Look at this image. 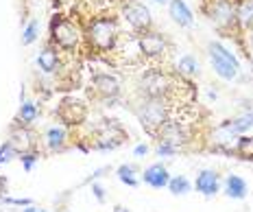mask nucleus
<instances>
[{
    "mask_svg": "<svg viewBox=\"0 0 253 212\" xmlns=\"http://www.w3.org/2000/svg\"><path fill=\"white\" fill-rule=\"evenodd\" d=\"M83 38H85V44L89 49L101 53V55H105V53H114L120 38H123L118 18L112 13L92 15V18L87 20L85 29H83Z\"/></svg>",
    "mask_w": 253,
    "mask_h": 212,
    "instance_id": "obj_1",
    "label": "nucleus"
},
{
    "mask_svg": "<svg viewBox=\"0 0 253 212\" xmlns=\"http://www.w3.org/2000/svg\"><path fill=\"white\" fill-rule=\"evenodd\" d=\"M157 142H170L172 147H177V149L181 151L183 147L192 142V134H190V129H188L186 123L170 118L164 125V129L160 131V136H157Z\"/></svg>",
    "mask_w": 253,
    "mask_h": 212,
    "instance_id": "obj_13",
    "label": "nucleus"
},
{
    "mask_svg": "<svg viewBox=\"0 0 253 212\" xmlns=\"http://www.w3.org/2000/svg\"><path fill=\"white\" fill-rule=\"evenodd\" d=\"M120 15L131 26L133 33H144V31L153 29V18H151L149 7L142 4L140 0H123L120 2Z\"/></svg>",
    "mask_w": 253,
    "mask_h": 212,
    "instance_id": "obj_9",
    "label": "nucleus"
},
{
    "mask_svg": "<svg viewBox=\"0 0 253 212\" xmlns=\"http://www.w3.org/2000/svg\"><path fill=\"white\" fill-rule=\"evenodd\" d=\"M18 160L22 162V168L26 173H31L35 168V164L40 162V151H26V153H20Z\"/></svg>",
    "mask_w": 253,
    "mask_h": 212,
    "instance_id": "obj_26",
    "label": "nucleus"
},
{
    "mask_svg": "<svg viewBox=\"0 0 253 212\" xmlns=\"http://www.w3.org/2000/svg\"><path fill=\"white\" fill-rule=\"evenodd\" d=\"M177 92V79L172 75H168L166 70L160 68H151L138 81V94L144 99H162V101H170Z\"/></svg>",
    "mask_w": 253,
    "mask_h": 212,
    "instance_id": "obj_4",
    "label": "nucleus"
},
{
    "mask_svg": "<svg viewBox=\"0 0 253 212\" xmlns=\"http://www.w3.org/2000/svg\"><path fill=\"white\" fill-rule=\"evenodd\" d=\"M114 212H131V210L126 208V206H120V204H116V206H114Z\"/></svg>",
    "mask_w": 253,
    "mask_h": 212,
    "instance_id": "obj_36",
    "label": "nucleus"
},
{
    "mask_svg": "<svg viewBox=\"0 0 253 212\" xmlns=\"http://www.w3.org/2000/svg\"><path fill=\"white\" fill-rule=\"evenodd\" d=\"M57 118L66 127H81L87 118V105L75 97H63L57 105Z\"/></svg>",
    "mask_w": 253,
    "mask_h": 212,
    "instance_id": "obj_11",
    "label": "nucleus"
},
{
    "mask_svg": "<svg viewBox=\"0 0 253 212\" xmlns=\"http://www.w3.org/2000/svg\"><path fill=\"white\" fill-rule=\"evenodd\" d=\"M0 204L2 206H15V208H26V206H33V199H29V197H9V195H4Z\"/></svg>",
    "mask_w": 253,
    "mask_h": 212,
    "instance_id": "obj_28",
    "label": "nucleus"
},
{
    "mask_svg": "<svg viewBox=\"0 0 253 212\" xmlns=\"http://www.w3.org/2000/svg\"><path fill=\"white\" fill-rule=\"evenodd\" d=\"M22 212H48V210H44V208H35V206H26Z\"/></svg>",
    "mask_w": 253,
    "mask_h": 212,
    "instance_id": "obj_35",
    "label": "nucleus"
},
{
    "mask_svg": "<svg viewBox=\"0 0 253 212\" xmlns=\"http://www.w3.org/2000/svg\"><path fill=\"white\" fill-rule=\"evenodd\" d=\"M223 193L227 195L229 199L242 201L247 195H249V184H247L240 175H227L223 182Z\"/></svg>",
    "mask_w": 253,
    "mask_h": 212,
    "instance_id": "obj_19",
    "label": "nucleus"
},
{
    "mask_svg": "<svg viewBox=\"0 0 253 212\" xmlns=\"http://www.w3.org/2000/svg\"><path fill=\"white\" fill-rule=\"evenodd\" d=\"M168 193L175 195V197H183V195L192 193V182L186 177V175H170V182H168Z\"/></svg>",
    "mask_w": 253,
    "mask_h": 212,
    "instance_id": "obj_24",
    "label": "nucleus"
},
{
    "mask_svg": "<svg viewBox=\"0 0 253 212\" xmlns=\"http://www.w3.org/2000/svg\"><path fill=\"white\" fill-rule=\"evenodd\" d=\"M140 166L138 164H131V162H126V164H120L118 168H116V177H118V182L120 184H125V186H129V188H138L140 186Z\"/></svg>",
    "mask_w": 253,
    "mask_h": 212,
    "instance_id": "obj_20",
    "label": "nucleus"
},
{
    "mask_svg": "<svg viewBox=\"0 0 253 212\" xmlns=\"http://www.w3.org/2000/svg\"><path fill=\"white\" fill-rule=\"evenodd\" d=\"M236 20H238V29L245 31V33L253 29V0H238Z\"/></svg>",
    "mask_w": 253,
    "mask_h": 212,
    "instance_id": "obj_21",
    "label": "nucleus"
},
{
    "mask_svg": "<svg viewBox=\"0 0 253 212\" xmlns=\"http://www.w3.org/2000/svg\"><path fill=\"white\" fill-rule=\"evenodd\" d=\"M247 57L251 59V70H253V29L247 31Z\"/></svg>",
    "mask_w": 253,
    "mask_h": 212,
    "instance_id": "obj_32",
    "label": "nucleus"
},
{
    "mask_svg": "<svg viewBox=\"0 0 253 212\" xmlns=\"http://www.w3.org/2000/svg\"><path fill=\"white\" fill-rule=\"evenodd\" d=\"M155 153H157V158H172V156H177L179 153V149L177 147H172L170 142H157Z\"/></svg>",
    "mask_w": 253,
    "mask_h": 212,
    "instance_id": "obj_29",
    "label": "nucleus"
},
{
    "mask_svg": "<svg viewBox=\"0 0 253 212\" xmlns=\"http://www.w3.org/2000/svg\"><path fill=\"white\" fill-rule=\"evenodd\" d=\"M83 31L77 22H72L66 15H55L50 22V44H55L59 51L77 53L83 46Z\"/></svg>",
    "mask_w": 253,
    "mask_h": 212,
    "instance_id": "obj_5",
    "label": "nucleus"
},
{
    "mask_svg": "<svg viewBox=\"0 0 253 212\" xmlns=\"http://www.w3.org/2000/svg\"><path fill=\"white\" fill-rule=\"evenodd\" d=\"M89 88H92L89 94H94V99H101L103 103H114L123 92V81L114 72H94L89 79Z\"/></svg>",
    "mask_w": 253,
    "mask_h": 212,
    "instance_id": "obj_8",
    "label": "nucleus"
},
{
    "mask_svg": "<svg viewBox=\"0 0 253 212\" xmlns=\"http://www.w3.org/2000/svg\"><path fill=\"white\" fill-rule=\"evenodd\" d=\"M89 190H92L94 199H96L98 204H105V201H107V190H105V186H103V184H98V182H92V186H89Z\"/></svg>",
    "mask_w": 253,
    "mask_h": 212,
    "instance_id": "obj_30",
    "label": "nucleus"
},
{
    "mask_svg": "<svg viewBox=\"0 0 253 212\" xmlns=\"http://www.w3.org/2000/svg\"><path fill=\"white\" fill-rule=\"evenodd\" d=\"M149 153H151V147L144 145V142H142V145H135V149H133L135 158H144V156H149Z\"/></svg>",
    "mask_w": 253,
    "mask_h": 212,
    "instance_id": "obj_33",
    "label": "nucleus"
},
{
    "mask_svg": "<svg viewBox=\"0 0 253 212\" xmlns=\"http://www.w3.org/2000/svg\"><path fill=\"white\" fill-rule=\"evenodd\" d=\"M42 145L46 153H63L70 149V134L66 125H50L42 134Z\"/></svg>",
    "mask_w": 253,
    "mask_h": 212,
    "instance_id": "obj_14",
    "label": "nucleus"
},
{
    "mask_svg": "<svg viewBox=\"0 0 253 212\" xmlns=\"http://www.w3.org/2000/svg\"><path fill=\"white\" fill-rule=\"evenodd\" d=\"M236 4H238V0H205L203 4V11L210 18V22L220 33H227V38H231V31L238 29Z\"/></svg>",
    "mask_w": 253,
    "mask_h": 212,
    "instance_id": "obj_6",
    "label": "nucleus"
},
{
    "mask_svg": "<svg viewBox=\"0 0 253 212\" xmlns=\"http://www.w3.org/2000/svg\"><path fill=\"white\" fill-rule=\"evenodd\" d=\"M138 44H140L142 59H162L168 51L166 38L153 29L144 31V33H138Z\"/></svg>",
    "mask_w": 253,
    "mask_h": 212,
    "instance_id": "obj_12",
    "label": "nucleus"
},
{
    "mask_svg": "<svg viewBox=\"0 0 253 212\" xmlns=\"http://www.w3.org/2000/svg\"><path fill=\"white\" fill-rule=\"evenodd\" d=\"M177 75L179 77H199L201 75V63H199V59L194 55L186 53V55H181L177 61Z\"/></svg>",
    "mask_w": 253,
    "mask_h": 212,
    "instance_id": "obj_23",
    "label": "nucleus"
},
{
    "mask_svg": "<svg viewBox=\"0 0 253 212\" xmlns=\"http://www.w3.org/2000/svg\"><path fill=\"white\" fill-rule=\"evenodd\" d=\"M7 140L13 145V149L20 153H26V151H40V134L33 131V125H22V123H13L9 125V136Z\"/></svg>",
    "mask_w": 253,
    "mask_h": 212,
    "instance_id": "obj_10",
    "label": "nucleus"
},
{
    "mask_svg": "<svg viewBox=\"0 0 253 212\" xmlns=\"http://www.w3.org/2000/svg\"><path fill=\"white\" fill-rule=\"evenodd\" d=\"M131 109H133L135 118L140 120L142 129L155 140L160 136V131L164 129V125L170 120V101L140 97L138 103L131 105Z\"/></svg>",
    "mask_w": 253,
    "mask_h": 212,
    "instance_id": "obj_2",
    "label": "nucleus"
},
{
    "mask_svg": "<svg viewBox=\"0 0 253 212\" xmlns=\"http://www.w3.org/2000/svg\"><path fill=\"white\" fill-rule=\"evenodd\" d=\"M38 38H40V20L33 18L22 29V46H31L33 42H38Z\"/></svg>",
    "mask_w": 253,
    "mask_h": 212,
    "instance_id": "obj_25",
    "label": "nucleus"
},
{
    "mask_svg": "<svg viewBox=\"0 0 253 212\" xmlns=\"http://www.w3.org/2000/svg\"><path fill=\"white\" fill-rule=\"evenodd\" d=\"M192 186L203 197H216L220 193V173L214 171V168H201L197 173V179H194Z\"/></svg>",
    "mask_w": 253,
    "mask_h": 212,
    "instance_id": "obj_15",
    "label": "nucleus"
},
{
    "mask_svg": "<svg viewBox=\"0 0 253 212\" xmlns=\"http://www.w3.org/2000/svg\"><path fill=\"white\" fill-rule=\"evenodd\" d=\"M208 57L212 63L214 72L223 81H236L240 77V61L231 51L225 49L220 42H210L208 44Z\"/></svg>",
    "mask_w": 253,
    "mask_h": 212,
    "instance_id": "obj_7",
    "label": "nucleus"
},
{
    "mask_svg": "<svg viewBox=\"0 0 253 212\" xmlns=\"http://www.w3.org/2000/svg\"><path fill=\"white\" fill-rule=\"evenodd\" d=\"M129 140V134L116 118H103L87 138V151H114Z\"/></svg>",
    "mask_w": 253,
    "mask_h": 212,
    "instance_id": "obj_3",
    "label": "nucleus"
},
{
    "mask_svg": "<svg viewBox=\"0 0 253 212\" xmlns=\"http://www.w3.org/2000/svg\"><path fill=\"white\" fill-rule=\"evenodd\" d=\"M15 158H18V151L13 149V145L9 140H4L2 145H0V166L2 164H9V162H13Z\"/></svg>",
    "mask_w": 253,
    "mask_h": 212,
    "instance_id": "obj_27",
    "label": "nucleus"
},
{
    "mask_svg": "<svg viewBox=\"0 0 253 212\" xmlns=\"http://www.w3.org/2000/svg\"><path fill=\"white\" fill-rule=\"evenodd\" d=\"M140 182H144L146 186H151L153 190H162V188L168 186V182H170V173H168L166 164L155 162L140 173Z\"/></svg>",
    "mask_w": 253,
    "mask_h": 212,
    "instance_id": "obj_16",
    "label": "nucleus"
},
{
    "mask_svg": "<svg viewBox=\"0 0 253 212\" xmlns=\"http://www.w3.org/2000/svg\"><path fill=\"white\" fill-rule=\"evenodd\" d=\"M40 118V107L33 103V101H20V107H18V114H15V123H22V125H33L38 123Z\"/></svg>",
    "mask_w": 253,
    "mask_h": 212,
    "instance_id": "obj_22",
    "label": "nucleus"
},
{
    "mask_svg": "<svg viewBox=\"0 0 253 212\" xmlns=\"http://www.w3.org/2000/svg\"><path fill=\"white\" fill-rule=\"evenodd\" d=\"M157 4H168V0H155Z\"/></svg>",
    "mask_w": 253,
    "mask_h": 212,
    "instance_id": "obj_37",
    "label": "nucleus"
},
{
    "mask_svg": "<svg viewBox=\"0 0 253 212\" xmlns=\"http://www.w3.org/2000/svg\"><path fill=\"white\" fill-rule=\"evenodd\" d=\"M168 15L172 18V22L183 26V29H190L194 24V15L186 4V0H168Z\"/></svg>",
    "mask_w": 253,
    "mask_h": 212,
    "instance_id": "obj_18",
    "label": "nucleus"
},
{
    "mask_svg": "<svg viewBox=\"0 0 253 212\" xmlns=\"http://www.w3.org/2000/svg\"><path fill=\"white\" fill-rule=\"evenodd\" d=\"M7 184H9V179L4 175H0V195H7Z\"/></svg>",
    "mask_w": 253,
    "mask_h": 212,
    "instance_id": "obj_34",
    "label": "nucleus"
},
{
    "mask_svg": "<svg viewBox=\"0 0 253 212\" xmlns=\"http://www.w3.org/2000/svg\"><path fill=\"white\" fill-rule=\"evenodd\" d=\"M109 171H112V166H101V168H96V171H94L92 175H89V177L83 179L81 184H92V182H96L98 177H103V173H109Z\"/></svg>",
    "mask_w": 253,
    "mask_h": 212,
    "instance_id": "obj_31",
    "label": "nucleus"
},
{
    "mask_svg": "<svg viewBox=\"0 0 253 212\" xmlns=\"http://www.w3.org/2000/svg\"><path fill=\"white\" fill-rule=\"evenodd\" d=\"M38 68L44 75H55L61 68V53L55 44H46L38 53Z\"/></svg>",
    "mask_w": 253,
    "mask_h": 212,
    "instance_id": "obj_17",
    "label": "nucleus"
}]
</instances>
